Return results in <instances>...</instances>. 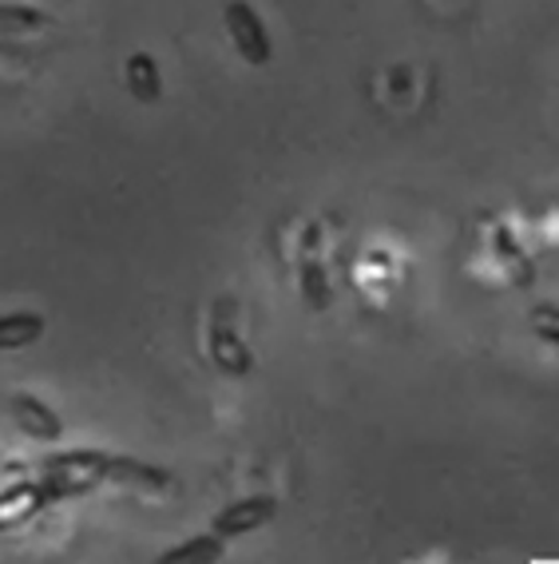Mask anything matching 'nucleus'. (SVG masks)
<instances>
[{
    "label": "nucleus",
    "instance_id": "f257e3e1",
    "mask_svg": "<svg viewBox=\"0 0 559 564\" xmlns=\"http://www.w3.org/2000/svg\"><path fill=\"white\" fill-rule=\"evenodd\" d=\"M111 457L116 454H96V449H68V454H56L41 465L44 489L56 497H80L96 485L111 481Z\"/></svg>",
    "mask_w": 559,
    "mask_h": 564
},
{
    "label": "nucleus",
    "instance_id": "f03ea898",
    "mask_svg": "<svg viewBox=\"0 0 559 564\" xmlns=\"http://www.w3.org/2000/svg\"><path fill=\"white\" fill-rule=\"evenodd\" d=\"M222 24H227V36L230 44L239 48V56L254 68L270 64L274 56V41H270V29L262 24V17L254 12L250 0H227L222 4Z\"/></svg>",
    "mask_w": 559,
    "mask_h": 564
},
{
    "label": "nucleus",
    "instance_id": "7ed1b4c3",
    "mask_svg": "<svg viewBox=\"0 0 559 564\" xmlns=\"http://www.w3.org/2000/svg\"><path fill=\"white\" fill-rule=\"evenodd\" d=\"M274 513H278V501L270 494L242 497V501H230L227 509L215 513L210 533H219L222 541H234V536H246V533H254V529H262V524H270Z\"/></svg>",
    "mask_w": 559,
    "mask_h": 564
},
{
    "label": "nucleus",
    "instance_id": "20e7f679",
    "mask_svg": "<svg viewBox=\"0 0 559 564\" xmlns=\"http://www.w3.org/2000/svg\"><path fill=\"white\" fill-rule=\"evenodd\" d=\"M9 410H12V422L21 425L29 437H36V442H61L64 437L61 413L52 410V405H44L41 398H32V393H12Z\"/></svg>",
    "mask_w": 559,
    "mask_h": 564
},
{
    "label": "nucleus",
    "instance_id": "39448f33",
    "mask_svg": "<svg viewBox=\"0 0 559 564\" xmlns=\"http://www.w3.org/2000/svg\"><path fill=\"white\" fill-rule=\"evenodd\" d=\"M48 501H52V494L44 489V481H21V485L0 489V529L32 521Z\"/></svg>",
    "mask_w": 559,
    "mask_h": 564
},
{
    "label": "nucleus",
    "instance_id": "423d86ee",
    "mask_svg": "<svg viewBox=\"0 0 559 564\" xmlns=\"http://www.w3.org/2000/svg\"><path fill=\"white\" fill-rule=\"evenodd\" d=\"M210 358H215V366H219L222 373H230V378H246V373L254 370V354H250V346L242 343L239 330L227 323L210 326Z\"/></svg>",
    "mask_w": 559,
    "mask_h": 564
},
{
    "label": "nucleus",
    "instance_id": "0eeeda50",
    "mask_svg": "<svg viewBox=\"0 0 559 564\" xmlns=\"http://www.w3.org/2000/svg\"><path fill=\"white\" fill-rule=\"evenodd\" d=\"M44 338V318L32 311L0 314V350H24Z\"/></svg>",
    "mask_w": 559,
    "mask_h": 564
},
{
    "label": "nucleus",
    "instance_id": "6e6552de",
    "mask_svg": "<svg viewBox=\"0 0 559 564\" xmlns=\"http://www.w3.org/2000/svg\"><path fill=\"white\" fill-rule=\"evenodd\" d=\"M128 91L140 104H155L163 96L160 64H155L151 52H135V56H128Z\"/></svg>",
    "mask_w": 559,
    "mask_h": 564
},
{
    "label": "nucleus",
    "instance_id": "1a4fd4ad",
    "mask_svg": "<svg viewBox=\"0 0 559 564\" xmlns=\"http://www.w3.org/2000/svg\"><path fill=\"white\" fill-rule=\"evenodd\" d=\"M222 553H227V541H222L219 533H202V536H195V541H183V544H175V549H167V553L160 556V564L222 561Z\"/></svg>",
    "mask_w": 559,
    "mask_h": 564
},
{
    "label": "nucleus",
    "instance_id": "9d476101",
    "mask_svg": "<svg viewBox=\"0 0 559 564\" xmlns=\"http://www.w3.org/2000/svg\"><path fill=\"white\" fill-rule=\"evenodd\" d=\"M48 24H52V17L41 9H29V4H0V32L21 36V32L48 29Z\"/></svg>",
    "mask_w": 559,
    "mask_h": 564
},
{
    "label": "nucleus",
    "instance_id": "9b49d317",
    "mask_svg": "<svg viewBox=\"0 0 559 564\" xmlns=\"http://www.w3.org/2000/svg\"><path fill=\"white\" fill-rule=\"evenodd\" d=\"M302 299H306V306L310 311H326L330 306V279H326V267L314 259L302 262Z\"/></svg>",
    "mask_w": 559,
    "mask_h": 564
},
{
    "label": "nucleus",
    "instance_id": "f8f14e48",
    "mask_svg": "<svg viewBox=\"0 0 559 564\" xmlns=\"http://www.w3.org/2000/svg\"><path fill=\"white\" fill-rule=\"evenodd\" d=\"M528 326L539 343L559 346V303H536L528 311Z\"/></svg>",
    "mask_w": 559,
    "mask_h": 564
}]
</instances>
